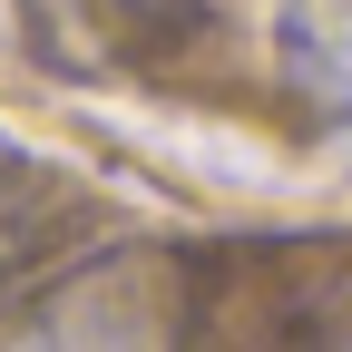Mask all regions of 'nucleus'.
Returning <instances> with one entry per match:
<instances>
[{
	"label": "nucleus",
	"mask_w": 352,
	"mask_h": 352,
	"mask_svg": "<svg viewBox=\"0 0 352 352\" xmlns=\"http://www.w3.org/2000/svg\"><path fill=\"white\" fill-rule=\"evenodd\" d=\"M0 352H157V314L127 284H78V294H59V303H39L30 323H10L0 333Z\"/></svg>",
	"instance_id": "nucleus-1"
},
{
	"label": "nucleus",
	"mask_w": 352,
	"mask_h": 352,
	"mask_svg": "<svg viewBox=\"0 0 352 352\" xmlns=\"http://www.w3.org/2000/svg\"><path fill=\"white\" fill-rule=\"evenodd\" d=\"M284 78L323 118H352V0H294V20H284Z\"/></svg>",
	"instance_id": "nucleus-2"
},
{
	"label": "nucleus",
	"mask_w": 352,
	"mask_h": 352,
	"mask_svg": "<svg viewBox=\"0 0 352 352\" xmlns=\"http://www.w3.org/2000/svg\"><path fill=\"white\" fill-rule=\"evenodd\" d=\"M88 10H98L118 39H166V30H186L206 0H88Z\"/></svg>",
	"instance_id": "nucleus-3"
}]
</instances>
